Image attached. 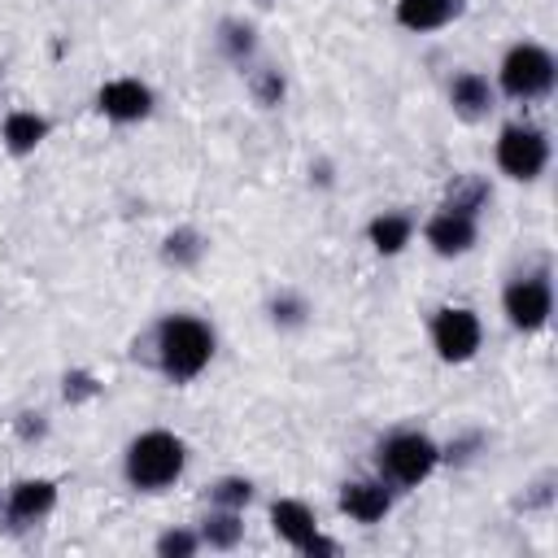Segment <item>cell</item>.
I'll return each mask as SVG.
<instances>
[{"label":"cell","instance_id":"obj_15","mask_svg":"<svg viewBox=\"0 0 558 558\" xmlns=\"http://www.w3.org/2000/svg\"><path fill=\"white\" fill-rule=\"evenodd\" d=\"M48 135V122L39 118V113H26V109H17V113H9L4 118V148L9 153H35L39 148V140Z\"/></svg>","mask_w":558,"mask_h":558},{"label":"cell","instance_id":"obj_18","mask_svg":"<svg viewBox=\"0 0 558 558\" xmlns=\"http://www.w3.org/2000/svg\"><path fill=\"white\" fill-rule=\"evenodd\" d=\"M484 201H488V183L484 179H475V174H462V179H453L449 183V201H445V209H458V214H480L484 209Z\"/></svg>","mask_w":558,"mask_h":558},{"label":"cell","instance_id":"obj_17","mask_svg":"<svg viewBox=\"0 0 558 558\" xmlns=\"http://www.w3.org/2000/svg\"><path fill=\"white\" fill-rule=\"evenodd\" d=\"M410 231H414L410 214H379V218L371 222V244H375L379 253H401V248L410 244Z\"/></svg>","mask_w":558,"mask_h":558},{"label":"cell","instance_id":"obj_21","mask_svg":"<svg viewBox=\"0 0 558 558\" xmlns=\"http://www.w3.org/2000/svg\"><path fill=\"white\" fill-rule=\"evenodd\" d=\"M196 549H201V536L187 532V527H174V532L157 536V554H161V558H192Z\"/></svg>","mask_w":558,"mask_h":558},{"label":"cell","instance_id":"obj_8","mask_svg":"<svg viewBox=\"0 0 558 558\" xmlns=\"http://www.w3.org/2000/svg\"><path fill=\"white\" fill-rule=\"evenodd\" d=\"M96 105H100V113L113 118V122H140V118L153 109V92H148L140 78H113V83L100 87Z\"/></svg>","mask_w":558,"mask_h":558},{"label":"cell","instance_id":"obj_12","mask_svg":"<svg viewBox=\"0 0 558 558\" xmlns=\"http://www.w3.org/2000/svg\"><path fill=\"white\" fill-rule=\"evenodd\" d=\"M57 506V484L52 480H17L9 488V519L13 523H35Z\"/></svg>","mask_w":558,"mask_h":558},{"label":"cell","instance_id":"obj_24","mask_svg":"<svg viewBox=\"0 0 558 558\" xmlns=\"http://www.w3.org/2000/svg\"><path fill=\"white\" fill-rule=\"evenodd\" d=\"M253 92H257L262 105H279V96H283V78H279L275 70H266V74L253 83Z\"/></svg>","mask_w":558,"mask_h":558},{"label":"cell","instance_id":"obj_22","mask_svg":"<svg viewBox=\"0 0 558 558\" xmlns=\"http://www.w3.org/2000/svg\"><path fill=\"white\" fill-rule=\"evenodd\" d=\"M222 48L240 61V57H248L253 52V26H240V22H227L222 26Z\"/></svg>","mask_w":558,"mask_h":558},{"label":"cell","instance_id":"obj_19","mask_svg":"<svg viewBox=\"0 0 558 558\" xmlns=\"http://www.w3.org/2000/svg\"><path fill=\"white\" fill-rule=\"evenodd\" d=\"M201 253H205V244L192 227H183L166 240V262H174V266H192V262H201Z\"/></svg>","mask_w":558,"mask_h":558},{"label":"cell","instance_id":"obj_3","mask_svg":"<svg viewBox=\"0 0 558 558\" xmlns=\"http://www.w3.org/2000/svg\"><path fill=\"white\" fill-rule=\"evenodd\" d=\"M436 462H440V449H436V440L423 436V432H397V436H388V440L379 445V471H384L392 484H405V488L423 484V480L436 471Z\"/></svg>","mask_w":558,"mask_h":558},{"label":"cell","instance_id":"obj_16","mask_svg":"<svg viewBox=\"0 0 558 558\" xmlns=\"http://www.w3.org/2000/svg\"><path fill=\"white\" fill-rule=\"evenodd\" d=\"M240 536H244L240 510L218 506V510H209V514H205V527H201V541H205V545H214V549H235V545H240Z\"/></svg>","mask_w":558,"mask_h":558},{"label":"cell","instance_id":"obj_6","mask_svg":"<svg viewBox=\"0 0 558 558\" xmlns=\"http://www.w3.org/2000/svg\"><path fill=\"white\" fill-rule=\"evenodd\" d=\"M501 305H506V318L514 331H541L554 314V288L545 275H523L506 288Z\"/></svg>","mask_w":558,"mask_h":558},{"label":"cell","instance_id":"obj_1","mask_svg":"<svg viewBox=\"0 0 558 558\" xmlns=\"http://www.w3.org/2000/svg\"><path fill=\"white\" fill-rule=\"evenodd\" d=\"M209 357H214V331L201 318H192V314L161 318V327H157V362H161L166 379L187 384L209 366Z\"/></svg>","mask_w":558,"mask_h":558},{"label":"cell","instance_id":"obj_23","mask_svg":"<svg viewBox=\"0 0 558 558\" xmlns=\"http://www.w3.org/2000/svg\"><path fill=\"white\" fill-rule=\"evenodd\" d=\"M96 392H100V384H96L87 371L65 375V401H87V397H96Z\"/></svg>","mask_w":558,"mask_h":558},{"label":"cell","instance_id":"obj_14","mask_svg":"<svg viewBox=\"0 0 558 558\" xmlns=\"http://www.w3.org/2000/svg\"><path fill=\"white\" fill-rule=\"evenodd\" d=\"M458 13V0H397V22L405 31H440Z\"/></svg>","mask_w":558,"mask_h":558},{"label":"cell","instance_id":"obj_9","mask_svg":"<svg viewBox=\"0 0 558 558\" xmlns=\"http://www.w3.org/2000/svg\"><path fill=\"white\" fill-rule=\"evenodd\" d=\"M423 235H427V244H432L440 257H462V253L475 244L480 227H475V218H471V214L440 209V214H436V218L423 227Z\"/></svg>","mask_w":558,"mask_h":558},{"label":"cell","instance_id":"obj_4","mask_svg":"<svg viewBox=\"0 0 558 558\" xmlns=\"http://www.w3.org/2000/svg\"><path fill=\"white\" fill-rule=\"evenodd\" d=\"M554 74H558V65H554L549 48L514 44L506 52V61H501V92L514 96V100H536V96H549Z\"/></svg>","mask_w":558,"mask_h":558},{"label":"cell","instance_id":"obj_13","mask_svg":"<svg viewBox=\"0 0 558 558\" xmlns=\"http://www.w3.org/2000/svg\"><path fill=\"white\" fill-rule=\"evenodd\" d=\"M270 527H275L279 541H288V545H296V549L318 532L314 510H310L305 501H296V497H279V501L270 506Z\"/></svg>","mask_w":558,"mask_h":558},{"label":"cell","instance_id":"obj_11","mask_svg":"<svg viewBox=\"0 0 558 558\" xmlns=\"http://www.w3.org/2000/svg\"><path fill=\"white\" fill-rule=\"evenodd\" d=\"M449 105H453V113H458V118L480 122V118L493 109V87H488V78H484V74H475V70L453 74V78H449Z\"/></svg>","mask_w":558,"mask_h":558},{"label":"cell","instance_id":"obj_2","mask_svg":"<svg viewBox=\"0 0 558 558\" xmlns=\"http://www.w3.org/2000/svg\"><path fill=\"white\" fill-rule=\"evenodd\" d=\"M183 462H187V449L179 436L170 432H144L131 440L126 449V480L144 493H157L166 484H174L183 475Z\"/></svg>","mask_w":558,"mask_h":558},{"label":"cell","instance_id":"obj_25","mask_svg":"<svg viewBox=\"0 0 558 558\" xmlns=\"http://www.w3.org/2000/svg\"><path fill=\"white\" fill-rule=\"evenodd\" d=\"M270 310H275V323H283V327L301 323V314H305V305H301L296 296H279V301H275Z\"/></svg>","mask_w":558,"mask_h":558},{"label":"cell","instance_id":"obj_7","mask_svg":"<svg viewBox=\"0 0 558 558\" xmlns=\"http://www.w3.org/2000/svg\"><path fill=\"white\" fill-rule=\"evenodd\" d=\"M480 336H484V327H480L475 310H466V305H449V310H440L436 323H432V344H436V353H440L445 362H466V357H475Z\"/></svg>","mask_w":558,"mask_h":558},{"label":"cell","instance_id":"obj_10","mask_svg":"<svg viewBox=\"0 0 558 558\" xmlns=\"http://www.w3.org/2000/svg\"><path fill=\"white\" fill-rule=\"evenodd\" d=\"M340 510L357 523H379L392 510V493L384 488V480H353L340 488Z\"/></svg>","mask_w":558,"mask_h":558},{"label":"cell","instance_id":"obj_20","mask_svg":"<svg viewBox=\"0 0 558 558\" xmlns=\"http://www.w3.org/2000/svg\"><path fill=\"white\" fill-rule=\"evenodd\" d=\"M209 497H214V506L244 510V506L253 501V484H248V480H240V475H227V480H218V484L209 488Z\"/></svg>","mask_w":558,"mask_h":558},{"label":"cell","instance_id":"obj_5","mask_svg":"<svg viewBox=\"0 0 558 558\" xmlns=\"http://www.w3.org/2000/svg\"><path fill=\"white\" fill-rule=\"evenodd\" d=\"M497 166H501V174H510L519 183L541 179V170L549 166V140H545V131L541 126H523V122L501 126V135H497Z\"/></svg>","mask_w":558,"mask_h":558},{"label":"cell","instance_id":"obj_26","mask_svg":"<svg viewBox=\"0 0 558 558\" xmlns=\"http://www.w3.org/2000/svg\"><path fill=\"white\" fill-rule=\"evenodd\" d=\"M301 554H310V558H318V554H340V545H336V541H327V536H318V532H314V536H310V541H305V545H301Z\"/></svg>","mask_w":558,"mask_h":558}]
</instances>
